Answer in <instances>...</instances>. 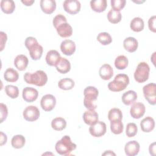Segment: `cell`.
Segmentation results:
<instances>
[{
    "instance_id": "cell-43",
    "label": "cell",
    "mask_w": 156,
    "mask_h": 156,
    "mask_svg": "<svg viewBox=\"0 0 156 156\" xmlns=\"http://www.w3.org/2000/svg\"><path fill=\"white\" fill-rule=\"evenodd\" d=\"M155 21H156V16L155 15H153L149 18L148 20V27L151 31L152 32H156V27H155Z\"/></svg>"
},
{
    "instance_id": "cell-16",
    "label": "cell",
    "mask_w": 156,
    "mask_h": 156,
    "mask_svg": "<svg viewBox=\"0 0 156 156\" xmlns=\"http://www.w3.org/2000/svg\"><path fill=\"white\" fill-rule=\"evenodd\" d=\"M98 119L99 115L95 110H87L83 114V120L87 125L91 126L96 122Z\"/></svg>"
},
{
    "instance_id": "cell-24",
    "label": "cell",
    "mask_w": 156,
    "mask_h": 156,
    "mask_svg": "<svg viewBox=\"0 0 156 156\" xmlns=\"http://www.w3.org/2000/svg\"><path fill=\"white\" fill-rule=\"evenodd\" d=\"M58 72L62 74H66L71 69V63L66 58L61 57L55 66Z\"/></svg>"
},
{
    "instance_id": "cell-37",
    "label": "cell",
    "mask_w": 156,
    "mask_h": 156,
    "mask_svg": "<svg viewBox=\"0 0 156 156\" xmlns=\"http://www.w3.org/2000/svg\"><path fill=\"white\" fill-rule=\"evenodd\" d=\"M4 89L6 94L12 99H15L19 95V90L16 86L7 85L5 87Z\"/></svg>"
},
{
    "instance_id": "cell-22",
    "label": "cell",
    "mask_w": 156,
    "mask_h": 156,
    "mask_svg": "<svg viewBox=\"0 0 156 156\" xmlns=\"http://www.w3.org/2000/svg\"><path fill=\"white\" fill-rule=\"evenodd\" d=\"M140 127L143 132L148 133L152 131L155 128L154 119L151 116L143 118L140 122Z\"/></svg>"
},
{
    "instance_id": "cell-10",
    "label": "cell",
    "mask_w": 156,
    "mask_h": 156,
    "mask_svg": "<svg viewBox=\"0 0 156 156\" xmlns=\"http://www.w3.org/2000/svg\"><path fill=\"white\" fill-rule=\"evenodd\" d=\"M40 105L44 111L50 112L54 108L56 105V99L52 94H45L41 99Z\"/></svg>"
},
{
    "instance_id": "cell-9",
    "label": "cell",
    "mask_w": 156,
    "mask_h": 156,
    "mask_svg": "<svg viewBox=\"0 0 156 156\" xmlns=\"http://www.w3.org/2000/svg\"><path fill=\"white\" fill-rule=\"evenodd\" d=\"M107 131V126L104 122L98 121L89 127L90 133L94 137H101Z\"/></svg>"
},
{
    "instance_id": "cell-18",
    "label": "cell",
    "mask_w": 156,
    "mask_h": 156,
    "mask_svg": "<svg viewBox=\"0 0 156 156\" xmlns=\"http://www.w3.org/2000/svg\"><path fill=\"white\" fill-rule=\"evenodd\" d=\"M56 30L57 34L62 38L69 37L73 34V28L68 23H62L59 25L56 28Z\"/></svg>"
},
{
    "instance_id": "cell-2",
    "label": "cell",
    "mask_w": 156,
    "mask_h": 156,
    "mask_svg": "<svg viewBox=\"0 0 156 156\" xmlns=\"http://www.w3.org/2000/svg\"><path fill=\"white\" fill-rule=\"evenodd\" d=\"M24 80L27 83L43 87L47 83L48 76L42 70H37L34 73L27 72L24 74Z\"/></svg>"
},
{
    "instance_id": "cell-6",
    "label": "cell",
    "mask_w": 156,
    "mask_h": 156,
    "mask_svg": "<svg viewBox=\"0 0 156 156\" xmlns=\"http://www.w3.org/2000/svg\"><path fill=\"white\" fill-rule=\"evenodd\" d=\"M149 72L150 67L149 65L144 62H140L134 72V79L138 83H143L148 80Z\"/></svg>"
},
{
    "instance_id": "cell-41",
    "label": "cell",
    "mask_w": 156,
    "mask_h": 156,
    "mask_svg": "<svg viewBox=\"0 0 156 156\" xmlns=\"http://www.w3.org/2000/svg\"><path fill=\"white\" fill-rule=\"evenodd\" d=\"M67 23V20L66 17L62 15V14H58L52 20V24L54 27L56 29L59 25H60L62 23Z\"/></svg>"
},
{
    "instance_id": "cell-20",
    "label": "cell",
    "mask_w": 156,
    "mask_h": 156,
    "mask_svg": "<svg viewBox=\"0 0 156 156\" xmlns=\"http://www.w3.org/2000/svg\"><path fill=\"white\" fill-rule=\"evenodd\" d=\"M99 74L102 79L107 80L112 77L113 75V69L109 64H104L99 68Z\"/></svg>"
},
{
    "instance_id": "cell-31",
    "label": "cell",
    "mask_w": 156,
    "mask_h": 156,
    "mask_svg": "<svg viewBox=\"0 0 156 156\" xmlns=\"http://www.w3.org/2000/svg\"><path fill=\"white\" fill-rule=\"evenodd\" d=\"M26 143V139L22 135H14L11 140V144L13 148L21 149L23 147Z\"/></svg>"
},
{
    "instance_id": "cell-36",
    "label": "cell",
    "mask_w": 156,
    "mask_h": 156,
    "mask_svg": "<svg viewBox=\"0 0 156 156\" xmlns=\"http://www.w3.org/2000/svg\"><path fill=\"white\" fill-rule=\"evenodd\" d=\"M108 119L110 121L114 120H122V113L120 109L118 108H112L108 113Z\"/></svg>"
},
{
    "instance_id": "cell-15",
    "label": "cell",
    "mask_w": 156,
    "mask_h": 156,
    "mask_svg": "<svg viewBox=\"0 0 156 156\" xmlns=\"http://www.w3.org/2000/svg\"><path fill=\"white\" fill-rule=\"evenodd\" d=\"M140 149V146L138 142L135 140H132L127 142L124 146V152L127 156L136 155Z\"/></svg>"
},
{
    "instance_id": "cell-42",
    "label": "cell",
    "mask_w": 156,
    "mask_h": 156,
    "mask_svg": "<svg viewBox=\"0 0 156 156\" xmlns=\"http://www.w3.org/2000/svg\"><path fill=\"white\" fill-rule=\"evenodd\" d=\"M0 114H1V119L0 122H3L7 118L8 115V108L5 104L3 103L0 104Z\"/></svg>"
},
{
    "instance_id": "cell-35",
    "label": "cell",
    "mask_w": 156,
    "mask_h": 156,
    "mask_svg": "<svg viewBox=\"0 0 156 156\" xmlns=\"http://www.w3.org/2000/svg\"><path fill=\"white\" fill-rule=\"evenodd\" d=\"M128 58L124 55L118 56L115 60V66L117 69L119 70L124 69L126 68L128 66Z\"/></svg>"
},
{
    "instance_id": "cell-28",
    "label": "cell",
    "mask_w": 156,
    "mask_h": 156,
    "mask_svg": "<svg viewBox=\"0 0 156 156\" xmlns=\"http://www.w3.org/2000/svg\"><path fill=\"white\" fill-rule=\"evenodd\" d=\"M144 27V23L143 20L140 17H135L133 18L130 24V29L136 32H141L143 30Z\"/></svg>"
},
{
    "instance_id": "cell-11",
    "label": "cell",
    "mask_w": 156,
    "mask_h": 156,
    "mask_svg": "<svg viewBox=\"0 0 156 156\" xmlns=\"http://www.w3.org/2000/svg\"><path fill=\"white\" fill-rule=\"evenodd\" d=\"M63 7L68 13L75 15L80 12L81 4L77 0H65L63 3Z\"/></svg>"
},
{
    "instance_id": "cell-21",
    "label": "cell",
    "mask_w": 156,
    "mask_h": 156,
    "mask_svg": "<svg viewBox=\"0 0 156 156\" xmlns=\"http://www.w3.org/2000/svg\"><path fill=\"white\" fill-rule=\"evenodd\" d=\"M61 58L59 52L56 50L49 51L46 55V63L51 66H55L58 61Z\"/></svg>"
},
{
    "instance_id": "cell-44",
    "label": "cell",
    "mask_w": 156,
    "mask_h": 156,
    "mask_svg": "<svg viewBox=\"0 0 156 156\" xmlns=\"http://www.w3.org/2000/svg\"><path fill=\"white\" fill-rule=\"evenodd\" d=\"M0 36H1V51H2L4 48V46L7 39V37L6 34L2 31L0 32Z\"/></svg>"
},
{
    "instance_id": "cell-1",
    "label": "cell",
    "mask_w": 156,
    "mask_h": 156,
    "mask_svg": "<svg viewBox=\"0 0 156 156\" xmlns=\"http://www.w3.org/2000/svg\"><path fill=\"white\" fill-rule=\"evenodd\" d=\"M77 145L72 142L69 135L63 136L58 140L55 146L56 152L61 155H69L71 152L75 150Z\"/></svg>"
},
{
    "instance_id": "cell-23",
    "label": "cell",
    "mask_w": 156,
    "mask_h": 156,
    "mask_svg": "<svg viewBox=\"0 0 156 156\" xmlns=\"http://www.w3.org/2000/svg\"><path fill=\"white\" fill-rule=\"evenodd\" d=\"M29 63L27 57L23 54H20L16 56L14 59V65L19 71H24L27 68Z\"/></svg>"
},
{
    "instance_id": "cell-38",
    "label": "cell",
    "mask_w": 156,
    "mask_h": 156,
    "mask_svg": "<svg viewBox=\"0 0 156 156\" xmlns=\"http://www.w3.org/2000/svg\"><path fill=\"white\" fill-rule=\"evenodd\" d=\"M97 40L102 45H108L112 41L111 35L108 32H101L97 36Z\"/></svg>"
},
{
    "instance_id": "cell-46",
    "label": "cell",
    "mask_w": 156,
    "mask_h": 156,
    "mask_svg": "<svg viewBox=\"0 0 156 156\" xmlns=\"http://www.w3.org/2000/svg\"><path fill=\"white\" fill-rule=\"evenodd\" d=\"M149 154L151 155H152V156L155 155V142L151 143L149 145Z\"/></svg>"
},
{
    "instance_id": "cell-12",
    "label": "cell",
    "mask_w": 156,
    "mask_h": 156,
    "mask_svg": "<svg viewBox=\"0 0 156 156\" xmlns=\"http://www.w3.org/2000/svg\"><path fill=\"white\" fill-rule=\"evenodd\" d=\"M146 112V107L144 104L138 102H135L131 106L130 114L134 119H140L143 116Z\"/></svg>"
},
{
    "instance_id": "cell-49",
    "label": "cell",
    "mask_w": 156,
    "mask_h": 156,
    "mask_svg": "<svg viewBox=\"0 0 156 156\" xmlns=\"http://www.w3.org/2000/svg\"><path fill=\"white\" fill-rule=\"evenodd\" d=\"M145 1H133V2H135V3H136V4H141V3H143V2H144Z\"/></svg>"
},
{
    "instance_id": "cell-47",
    "label": "cell",
    "mask_w": 156,
    "mask_h": 156,
    "mask_svg": "<svg viewBox=\"0 0 156 156\" xmlns=\"http://www.w3.org/2000/svg\"><path fill=\"white\" fill-rule=\"evenodd\" d=\"M21 2L24 4L26 6H30L32 5L34 2V0H22Z\"/></svg>"
},
{
    "instance_id": "cell-33",
    "label": "cell",
    "mask_w": 156,
    "mask_h": 156,
    "mask_svg": "<svg viewBox=\"0 0 156 156\" xmlns=\"http://www.w3.org/2000/svg\"><path fill=\"white\" fill-rule=\"evenodd\" d=\"M110 130L115 135L121 134L124 130V125L121 120H114L110 121Z\"/></svg>"
},
{
    "instance_id": "cell-4",
    "label": "cell",
    "mask_w": 156,
    "mask_h": 156,
    "mask_svg": "<svg viewBox=\"0 0 156 156\" xmlns=\"http://www.w3.org/2000/svg\"><path fill=\"white\" fill-rule=\"evenodd\" d=\"M99 94L98 90L93 86H88L83 90V105L87 110H95L97 105L95 101Z\"/></svg>"
},
{
    "instance_id": "cell-34",
    "label": "cell",
    "mask_w": 156,
    "mask_h": 156,
    "mask_svg": "<svg viewBox=\"0 0 156 156\" xmlns=\"http://www.w3.org/2000/svg\"><path fill=\"white\" fill-rule=\"evenodd\" d=\"M107 17L110 23L112 24H117L121 21L122 15L120 12L111 9L108 12Z\"/></svg>"
},
{
    "instance_id": "cell-45",
    "label": "cell",
    "mask_w": 156,
    "mask_h": 156,
    "mask_svg": "<svg viewBox=\"0 0 156 156\" xmlns=\"http://www.w3.org/2000/svg\"><path fill=\"white\" fill-rule=\"evenodd\" d=\"M0 136H1V139H0V145L2 146L4 145L7 141V137L6 134H5L4 132H0Z\"/></svg>"
},
{
    "instance_id": "cell-27",
    "label": "cell",
    "mask_w": 156,
    "mask_h": 156,
    "mask_svg": "<svg viewBox=\"0 0 156 156\" xmlns=\"http://www.w3.org/2000/svg\"><path fill=\"white\" fill-rule=\"evenodd\" d=\"M0 5L1 10L5 14L12 13L15 9V4L12 0H2Z\"/></svg>"
},
{
    "instance_id": "cell-30",
    "label": "cell",
    "mask_w": 156,
    "mask_h": 156,
    "mask_svg": "<svg viewBox=\"0 0 156 156\" xmlns=\"http://www.w3.org/2000/svg\"><path fill=\"white\" fill-rule=\"evenodd\" d=\"M66 121L62 117H57L54 118L51 121L52 128L57 131L63 130L66 128Z\"/></svg>"
},
{
    "instance_id": "cell-40",
    "label": "cell",
    "mask_w": 156,
    "mask_h": 156,
    "mask_svg": "<svg viewBox=\"0 0 156 156\" xmlns=\"http://www.w3.org/2000/svg\"><path fill=\"white\" fill-rule=\"evenodd\" d=\"M126 2V0H111L110 1L112 9L119 12L125 7Z\"/></svg>"
},
{
    "instance_id": "cell-48",
    "label": "cell",
    "mask_w": 156,
    "mask_h": 156,
    "mask_svg": "<svg viewBox=\"0 0 156 156\" xmlns=\"http://www.w3.org/2000/svg\"><path fill=\"white\" fill-rule=\"evenodd\" d=\"M102 155H116L115 153H114L112 151H105L104 153L102 154Z\"/></svg>"
},
{
    "instance_id": "cell-32",
    "label": "cell",
    "mask_w": 156,
    "mask_h": 156,
    "mask_svg": "<svg viewBox=\"0 0 156 156\" xmlns=\"http://www.w3.org/2000/svg\"><path fill=\"white\" fill-rule=\"evenodd\" d=\"M74 80L70 78H63L58 82V87L63 90H70L74 87Z\"/></svg>"
},
{
    "instance_id": "cell-39",
    "label": "cell",
    "mask_w": 156,
    "mask_h": 156,
    "mask_svg": "<svg viewBox=\"0 0 156 156\" xmlns=\"http://www.w3.org/2000/svg\"><path fill=\"white\" fill-rule=\"evenodd\" d=\"M138 132V127L135 123L129 122L127 124L126 128V134L129 138L133 137Z\"/></svg>"
},
{
    "instance_id": "cell-14",
    "label": "cell",
    "mask_w": 156,
    "mask_h": 156,
    "mask_svg": "<svg viewBox=\"0 0 156 156\" xmlns=\"http://www.w3.org/2000/svg\"><path fill=\"white\" fill-rule=\"evenodd\" d=\"M22 96L23 99L27 102H32L37 100L38 96V92L37 89L26 87L23 90Z\"/></svg>"
},
{
    "instance_id": "cell-13",
    "label": "cell",
    "mask_w": 156,
    "mask_h": 156,
    "mask_svg": "<svg viewBox=\"0 0 156 156\" xmlns=\"http://www.w3.org/2000/svg\"><path fill=\"white\" fill-rule=\"evenodd\" d=\"M76 46L75 43L71 40H65L60 44V50L62 52L68 56L73 55L76 51Z\"/></svg>"
},
{
    "instance_id": "cell-3",
    "label": "cell",
    "mask_w": 156,
    "mask_h": 156,
    "mask_svg": "<svg viewBox=\"0 0 156 156\" xmlns=\"http://www.w3.org/2000/svg\"><path fill=\"white\" fill-rule=\"evenodd\" d=\"M24 44L29 50L30 56L32 60H37L40 59L43 54V48L42 46L38 43L35 37H27L25 40Z\"/></svg>"
},
{
    "instance_id": "cell-29",
    "label": "cell",
    "mask_w": 156,
    "mask_h": 156,
    "mask_svg": "<svg viewBox=\"0 0 156 156\" xmlns=\"http://www.w3.org/2000/svg\"><path fill=\"white\" fill-rule=\"evenodd\" d=\"M4 79L9 82H15L18 80L19 74L17 71L12 68H7L4 73Z\"/></svg>"
},
{
    "instance_id": "cell-26",
    "label": "cell",
    "mask_w": 156,
    "mask_h": 156,
    "mask_svg": "<svg viewBox=\"0 0 156 156\" xmlns=\"http://www.w3.org/2000/svg\"><path fill=\"white\" fill-rule=\"evenodd\" d=\"M107 6L106 0H92L90 1L91 9L98 13H101L105 10Z\"/></svg>"
},
{
    "instance_id": "cell-17",
    "label": "cell",
    "mask_w": 156,
    "mask_h": 156,
    "mask_svg": "<svg viewBox=\"0 0 156 156\" xmlns=\"http://www.w3.org/2000/svg\"><path fill=\"white\" fill-rule=\"evenodd\" d=\"M40 4L41 10L46 14L52 13L56 9V2L54 0H41Z\"/></svg>"
},
{
    "instance_id": "cell-5",
    "label": "cell",
    "mask_w": 156,
    "mask_h": 156,
    "mask_svg": "<svg viewBox=\"0 0 156 156\" xmlns=\"http://www.w3.org/2000/svg\"><path fill=\"white\" fill-rule=\"evenodd\" d=\"M129 83V77L126 74H117L114 80L108 84L109 90L113 92H119L126 89Z\"/></svg>"
},
{
    "instance_id": "cell-7",
    "label": "cell",
    "mask_w": 156,
    "mask_h": 156,
    "mask_svg": "<svg viewBox=\"0 0 156 156\" xmlns=\"http://www.w3.org/2000/svg\"><path fill=\"white\" fill-rule=\"evenodd\" d=\"M143 94L149 104L154 105L156 104V85L155 83H149L143 88Z\"/></svg>"
},
{
    "instance_id": "cell-19",
    "label": "cell",
    "mask_w": 156,
    "mask_h": 156,
    "mask_svg": "<svg viewBox=\"0 0 156 156\" xmlns=\"http://www.w3.org/2000/svg\"><path fill=\"white\" fill-rule=\"evenodd\" d=\"M123 46L127 52L132 53L136 51L138 46V43L135 38L129 37L124 39L123 41Z\"/></svg>"
},
{
    "instance_id": "cell-25",
    "label": "cell",
    "mask_w": 156,
    "mask_h": 156,
    "mask_svg": "<svg viewBox=\"0 0 156 156\" xmlns=\"http://www.w3.org/2000/svg\"><path fill=\"white\" fill-rule=\"evenodd\" d=\"M137 94L133 90H129L123 93L121 99L124 104L130 105L133 104L137 99Z\"/></svg>"
},
{
    "instance_id": "cell-8",
    "label": "cell",
    "mask_w": 156,
    "mask_h": 156,
    "mask_svg": "<svg viewBox=\"0 0 156 156\" xmlns=\"http://www.w3.org/2000/svg\"><path fill=\"white\" fill-rule=\"evenodd\" d=\"M40 110L34 105H29L25 108L23 111V117L25 120L29 122H33L37 120L40 117Z\"/></svg>"
}]
</instances>
